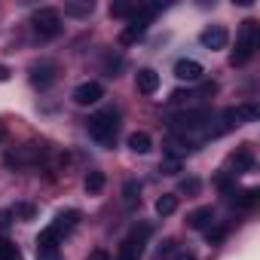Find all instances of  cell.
Returning <instances> with one entry per match:
<instances>
[{"instance_id":"obj_1","label":"cell","mask_w":260,"mask_h":260,"mask_svg":"<svg viewBox=\"0 0 260 260\" xmlns=\"http://www.w3.org/2000/svg\"><path fill=\"white\" fill-rule=\"evenodd\" d=\"M116 128H119V113H116L113 107H104V110H98V113L89 116V135H92L101 147H113Z\"/></svg>"},{"instance_id":"obj_2","label":"cell","mask_w":260,"mask_h":260,"mask_svg":"<svg viewBox=\"0 0 260 260\" xmlns=\"http://www.w3.org/2000/svg\"><path fill=\"white\" fill-rule=\"evenodd\" d=\"M254 49H257V22L248 19V22H242V28H239L236 49H233V64H248L251 55H254Z\"/></svg>"},{"instance_id":"obj_3","label":"cell","mask_w":260,"mask_h":260,"mask_svg":"<svg viewBox=\"0 0 260 260\" xmlns=\"http://www.w3.org/2000/svg\"><path fill=\"white\" fill-rule=\"evenodd\" d=\"M147 236H150V226H135L119 245V254L116 260H141L144 254V245H147Z\"/></svg>"},{"instance_id":"obj_4","label":"cell","mask_w":260,"mask_h":260,"mask_svg":"<svg viewBox=\"0 0 260 260\" xmlns=\"http://www.w3.org/2000/svg\"><path fill=\"white\" fill-rule=\"evenodd\" d=\"M34 31H37L40 40L58 37L61 34V16H58V10H40V13H34Z\"/></svg>"},{"instance_id":"obj_5","label":"cell","mask_w":260,"mask_h":260,"mask_svg":"<svg viewBox=\"0 0 260 260\" xmlns=\"http://www.w3.org/2000/svg\"><path fill=\"white\" fill-rule=\"evenodd\" d=\"M257 119V107L254 104H239V107H230V110H223V132L226 128H233V125H245V122H254Z\"/></svg>"},{"instance_id":"obj_6","label":"cell","mask_w":260,"mask_h":260,"mask_svg":"<svg viewBox=\"0 0 260 260\" xmlns=\"http://www.w3.org/2000/svg\"><path fill=\"white\" fill-rule=\"evenodd\" d=\"M101 95H104V86H101V83H95V80L80 83V86L74 89V101H77L80 107H89V104L101 101Z\"/></svg>"},{"instance_id":"obj_7","label":"cell","mask_w":260,"mask_h":260,"mask_svg":"<svg viewBox=\"0 0 260 260\" xmlns=\"http://www.w3.org/2000/svg\"><path fill=\"white\" fill-rule=\"evenodd\" d=\"M199 43L205 46V49H226V43H230V34H226V28H220V25H211V28H205L202 34H199Z\"/></svg>"},{"instance_id":"obj_8","label":"cell","mask_w":260,"mask_h":260,"mask_svg":"<svg viewBox=\"0 0 260 260\" xmlns=\"http://www.w3.org/2000/svg\"><path fill=\"white\" fill-rule=\"evenodd\" d=\"M202 74H205V68H202L196 58H181V61L175 64V77H178V80L199 83V80H202Z\"/></svg>"},{"instance_id":"obj_9","label":"cell","mask_w":260,"mask_h":260,"mask_svg":"<svg viewBox=\"0 0 260 260\" xmlns=\"http://www.w3.org/2000/svg\"><path fill=\"white\" fill-rule=\"evenodd\" d=\"M135 86H138V92H141V95H153V92L159 89V74H156V71H150V68H144V71H138Z\"/></svg>"},{"instance_id":"obj_10","label":"cell","mask_w":260,"mask_h":260,"mask_svg":"<svg viewBox=\"0 0 260 260\" xmlns=\"http://www.w3.org/2000/svg\"><path fill=\"white\" fill-rule=\"evenodd\" d=\"M77 220H80V211H61V214L55 217L52 230H55L58 236H64V233H71V230L77 226Z\"/></svg>"},{"instance_id":"obj_11","label":"cell","mask_w":260,"mask_h":260,"mask_svg":"<svg viewBox=\"0 0 260 260\" xmlns=\"http://www.w3.org/2000/svg\"><path fill=\"white\" fill-rule=\"evenodd\" d=\"M31 80H34V86L46 89V86H49V83L55 80V64H49V61H46V64H37V68H34V77H31Z\"/></svg>"},{"instance_id":"obj_12","label":"cell","mask_w":260,"mask_h":260,"mask_svg":"<svg viewBox=\"0 0 260 260\" xmlns=\"http://www.w3.org/2000/svg\"><path fill=\"white\" fill-rule=\"evenodd\" d=\"M128 150H135V153H150L153 150V141L147 132H132L128 135Z\"/></svg>"},{"instance_id":"obj_13","label":"cell","mask_w":260,"mask_h":260,"mask_svg":"<svg viewBox=\"0 0 260 260\" xmlns=\"http://www.w3.org/2000/svg\"><path fill=\"white\" fill-rule=\"evenodd\" d=\"M175 211H178V196H175V193H166V196L156 199V214H159V217H169V214H175Z\"/></svg>"},{"instance_id":"obj_14","label":"cell","mask_w":260,"mask_h":260,"mask_svg":"<svg viewBox=\"0 0 260 260\" xmlns=\"http://www.w3.org/2000/svg\"><path fill=\"white\" fill-rule=\"evenodd\" d=\"M211 220H214V211H211V208H196V211L187 217V223H190L193 230H202V226L211 223Z\"/></svg>"},{"instance_id":"obj_15","label":"cell","mask_w":260,"mask_h":260,"mask_svg":"<svg viewBox=\"0 0 260 260\" xmlns=\"http://www.w3.org/2000/svg\"><path fill=\"white\" fill-rule=\"evenodd\" d=\"M101 190H104V172H89V178H86V193L95 196V193H101Z\"/></svg>"},{"instance_id":"obj_16","label":"cell","mask_w":260,"mask_h":260,"mask_svg":"<svg viewBox=\"0 0 260 260\" xmlns=\"http://www.w3.org/2000/svg\"><path fill=\"white\" fill-rule=\"evenodd\" d=\"M0 260H22L19 248H16L10 239H4V236H0Z\"/></svg>"},{"instance_id":"obj_17","label":"cell","mask_w":260,"mask_h":260,"mask_svg":"<svg viewBox=\"0 0 260 260\" xmlns=\"http://www.w3.org/2000/svg\"><path fill=\"white\" fill-rule=\"evenodd\" d=\"M233 162H236V175H239L242 169H248V166H251V150H248V147H242V150H239V156H233Z\"/></svg>"},{"instance_id":"obj_18","label":"cell","mask_w":260,"mask_h":260,"mask_svg":"<svg viewBox=\"0 0 260 260\" xmlns=\"http://www.w3.org/2000/svg\"><path fill=\"white\" fill-rule=\"evenodd\" d=\"M37 260H61L58 251H37Z\"/></svg>"},{"instance_id":"obj_19","label":"cell","mask_w":260,"mask_h":260,"mask_svg":"<svg viewBox=\"0 0 260 260\" xmlns=\"http://www.w3.org/2000/svg\"><path fill=\"white\" fill-rule=\"evenodd\" d=\"M125 202H135V184H125Z\"/></svg>"},{"instance_id":"obj_20","label":"cell","mask_w":260,"mask_h":260,"mask_svg":"<svg viewBox=\"0 0 260 260\" xmlns=\"http://www.w3.org/2000/svg\"><path fill=\"white\" fill-rule=\"evenodd\" d=\"M199 190V181H184V193H196Z\"/></svg>"},{"instance_id":"obj_21","label":"cell","mask_w":260,"mask_h":260,"mask_svg":"<svg viewBox=\"0 0 260 260\" xmlns=\"http://www.w3.org/2000/svg\"><path fill=\"white\" fill-rule=\"evenodd\" d=\"M16 211H19V214H22V217H31V214H34V208H31V205H19V208H16Z\"/></svg>"},{"instance_id":"obj_22","label":"cell","mask_w":260,"mask_h":260,"mask_svg":"<svg viewBox=\"0 0 260 260\" xmlns=\"http://www.w3.org/2000/svg\"><path fill=\"white\" fill-rule=\"evenodd\" d=\"M89 260H110V257H107V251H92Z\"/></svg>"},{"instance_id":"obj_23","label":"cell","mask_w":260,"mask_h":260,"mask_svg":"<svg viewBox=\"0 0 260 260\" xmlns=\"http://www.w3.org/2000/svg\"><path fill=\"white\" fill-rule=\"evenodd\" d=\"M4 80H10V68H4V64H0V83H4Z\"/></svg>"},{"instance_id":"obj_24","label":"cell","mask_w":260,"mask_h":260,"mask_svg":"<svg viewBox=\"0 0 260 260\" xmlns=\"http://www.w3.org/2000/svg\"><path fill=\"white\" fill-rule=\"evenodd\" d=\"M175 260H196V257H193V254H178Z\"/></svg>"}]
</instances>
